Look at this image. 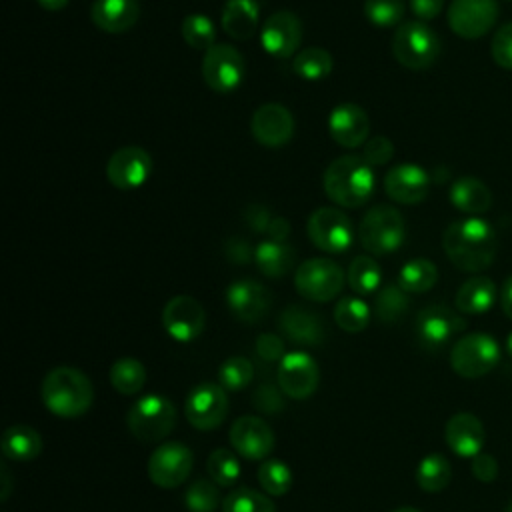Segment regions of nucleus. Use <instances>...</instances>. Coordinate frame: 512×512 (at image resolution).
Wrapping results in <instances>:
<instances>
[{
    "mask_svg": "<svg viewBox=\"0 0 512 512\" xmlns=\"http://www.w3.org/2000/svg\"><path fill=\"white\" fill-rule=\"evenodd\" d=\"M410 308L408 292H404L398 284H384L376 292L374 298V314L382 324L398 322Z\"/></svg>",
    "mask_w": 512,
    "mask_h": 512,
    "instance_id": "72a5a7b5",
    "label": "nucleus"
},
{
    "mask_svg": "<svg viewBox=\"0 0 512 512\" xmlns=\"http://www.w3.org/2000/svg\"><path fill=\"white\" fill-rule=\"evenodd\" d=\"M228 436L232 448L248 460H264L274 448L272 428L262 418L252 414L236 418Z\"/></svg>",
    "mask_w": 512,
    "mask_h": 512,
    "instance_id": "aec40b11",
    "label": "nucleus"
},
{
    "mask_svg": "<svg viewBox=\"0 0 512 512\" xmlns=\"http://www.w3.org/2000/svg\"><path fill=\"white\" fill-rule=\"evenodd\" d=\"M254 140L266 148H280L290 142L294 134V116L280 102H266L258 106L250 120Z\"/></svg>",
    "mask_w": 512,
    "mask_h": 512,
    "instance_id": "6ab92c4d",
    "label": "nucleus"
},
{
    "mask_svg": "<svg viewBox=\"0 0 512 512\" xmlns=\"http://www.w3.org/2000/svg\"><path fill=\"white\" fill-rule=\"evenodd\" d=\"M504 512H512V500L506 504V510Z\"/></svg>",
    "mask_w": 512,
    "mask_h": 512,
    "instance_id": "e2e57ef3",
    "label": "nucleus"
},
{
    "mask_svg": "<svg viewBox=\"0 0 512 512\" xmlns=\"http://www.w3.org/2000/svg\"><path fill=\"white\" fill-rule=\"evenodd\" d=\"M184 504L188 512H216L220 504L218 484L206 478H196L184 494Z\"/></svg>",
    "mask_w": 512,
    "mask_h": 512,
    "instance_id": "c03bdc74",
    "label": "nucleus"
},
{
    "mask_svg": "<svg viewBox=\"0 0 512 512\" xmlns=\"http://www.w3.org/2000/svg\"><path fill=\"white\" fill-rule=\"evenodd\" d=\"M290 234V222L282 216H274L268 230H266V236L270 240H276V242H284L286 236Z\"/></svg>",
    "mask_w": 512,
    "mask_h": 512,
    "instance_id": "6e6d98bb",
    "label": "nucleus"
},
{
    "mask_svg": "<svg viewBox=\"0 0 512 512\" xmlns=\"http://www.w3.org/2000/svg\"><path fill=\"white\" fill-rule=\"evenodd\" d=\"M506 352L512 356V332H510V336L506 338Z\"/></svg>",
    "mask_w": 512,
    "mask_h": 512,
    "instance_id": "680f3d73",
    "label": "nucleus"
},
{
    "mask_svg": "<svg viewBox=\"0 0 512 512\" xmlns=\"http://www.w3.org/2000/svg\"><path fill=\"white\" fill-rule=\"evenodd\" d=\"M466 328V320L444 304H430L416 316V336L424 348H442L454 334Z\"/></svg>",
    "mask_w": 512,
    "mask_h": 512,
    "instance_id": "f3484780",
    "label": "nucleus"
},
{
    "mask_svg": "<svg viewBox=\"0 0 512 512\" xmlns=\"http://www.w3.org/2000/svg\"><path fill=\"white\" fill-rule=\"evenodd\" d=\"M410 10L414 16H418L422 22L436 18L442 12L444 0H408Z\"/></svg>",
    "mask_w": 512,
    "mask_h": 512,
    "instance_id": "603ef678",
    "label": "nucleus"
},
{
    "mask_svg": "<svg viewBox=\"0 0 512 512\" xmlns=\"http://www.w3.org/2000/svg\"><path fill=\"white\" fill-rule=\"evenodd\" d=\"M162 326L172 340L192 342L206 326V312L196 298L180 294L166 302L162 310Z\"/></svg>",
    "mask_w": 512,
    "mask_h": 512,
    "instance_id": "2eb2a0df",
    "label": "nucleus"
},
{
    "mask_svg": "<svg viewBox=\"0 0 512 512\" xmlns=\"http://www.w3.org/2000/svg\"><path fill=\"white\" fill-rule=\"evenodd\" d=\"M346 282L358 296H368L380 290L382 284V270L374 258L360 254L352 258L346 270Z\"/></svg>",
    "mask_w": 512,
    "mask_h": 512,
    "instance_id": "2f4dec72",
    "label": "nucleus"
},
{
    "mask_svg": "<svg viewBox=\"0 0 512 512\" xmlns=\"http://www.w3.org/2000/svg\"><path fill=\"white\" fill-rule=\"evenodd\" d=\"M222 512H276V506L266 494L240 486L224 498Z\"/></svg>",
    "mask_w": 512,
    "mask_h": 512,
    "instance_id": "79ce46f5",
    "label": "nucleus"
},
{
    "mask_svg": "<svg viewBox=\"0 0 512 512\" xmlns=\"http://www.w3.org/2000/svg\"><path fill=\"white\" fill-rule=\"evenodd\" d=\"M510 2H512V0H510Z\"/></svg>",
    "mask_w": 512,
    "mask_h": 512,
    "instance_id": "0e129e2a",
    "label": "nucleus"
},
{
    "mask_svg": "<svg viewBox=\"0 0 512 512\" xmlns=\"http://www.w3.org/2000/svg\"><path fill=\"white\" fill-rule=\"evenodd\" d=\"M328 132L342 148L364 146L370 134L368 114L354 102H342L328 116Z\"/></svg>",
    "mask_w": 512,
    "mask_h": 512,
    "instance_id": "5701e85b",
    "label": "nucleus"
},
{
    "mask_svg": "<svg viewBox=\"0 0 512 512\" xmlns=\"http://www.w3.org/2000/svg\"><path fill=\"white\" fill-rule=\"evenodd\" d=\"M438 280V268L432 260L414 258L408 260L398 272V286L408 294L428 292Z\"/></svg>",
    "mask_w": 512,
    "mask_h": 512,
    "instance_id": "473e14b6",
    "label": "nucleus"
},
{
    "mask_svg": "<svg viewBox=\"0 0 512 512\" xmlns=\"http://www.w3.org/2000/svg\"><path fill=\"white\" fill-rule=\"evenodd\" d=\"M346 276L330 258H310L296 268L294 286L310 302H330L344 288Z\"/></svg>",
    "mask_w": 512,
    "mask_h": 512,
    "instance_id": "6e6552de",
    "label": "nucleus"
},
{
    "mask_svg": "<svg viewBox=\"0 0 512 512\" xmlns=\"http://www.w3.org/2000/svg\"><path fill=\"white\" fill-rule=\"evenodd\" d=\"M202 78L206 86L214 92H232L236 90L246 72V64L242 54L230 44H214L204 52L202 58Z\"/></svg>",
    "mask_w": 512,
    "mask_h": 512,
    "instance_id": "9d476101",
    "label": "nucleus"
},
{
    "mask_svg": "<svg viewBox=\"0 0 512 512\" xmlns=\"http://www.w3.org/2000/svg\"><path fill=\"white\" fill-rule=\"evenodd\" d=\"M2 454L14 462H30L42 452V436L26 424H12L2 432Z\"/></svg>",
    "mask_w": 512,
    "mask_h": 512,
    "instance_id": "c85d7f7f",
    "label": "nucleus"
},
{
    "mask_svg": "<svg viewBox=\"0 0 512 512\" xmlns=\"http://www.w3.org/2000/svg\"><path fill=\"white\" fill-rule=\"evenodd\" d=\"M452 466L442 454H428L416 468V484L424 492H440L450 484Z\"/></svg>",
    "mask_w": 512,
    "mask_h": 512,
    "instance_id": "e433bc0d",
    "label": "nucleus"
},
{
    "mask_svg": "<svg viewBox=\"0 0 512 512\" xmlns=\"http://www.w3.org/2000/svg\"><path fill=\"white\" fill-rule=\"evenodd\" d=\"M490 52L500 68L512 70V22H506L496 30L490 42Z\"/></svg>",
    "mask_w": 512,
    "mask_h": 512,
    "instance_id": "49530a36",
    "label": "nucleus"
},
{
    "mask_svg": "<svg viewBox=\"0 0 512 512\" xmlns=\"http://www.w3.org/2000/svg\"><path fill=\"white\" fill-rule=\"evenodd\" d=\"M472 474L476 480L480 482H494L498 476V462L492 454L480 452L472 458Z\"/></svg>",
    "mask_w": 512,
    "mask_h": 512,
    "instance_id": "8fccbe9b",
    "label": "nucleus"
},
{
    "mask_svg": "<svg viewBox=\"0 0 512 512\" xmlns=\"http://www.w3.org/2000/svg\"><path fill=\"white\" fill-rule=\"evenodd\" d=\"M254 350L258 354L260 360L264 362H278L286 356L284 352V340L276 334H270V332H264L256 338L254 342Z\"/></svg>",
    "mask_w": 512,
    "mask_h": 512,
    "instance_id": "09e8293b",
    "label": "nucleus"
},
{
    "mask_svg": "<svg viewBox=\"0 0 512 512\" xmlns=\"http://www.w3.org/2000/svg\"><path fill=\"white\" fill-rule=\"evenodd\" d=\"M276 380L280 390L288 398L304 400L310 394H314V390L318 388L320 368L310 354L302 350H294L280 360Z\"/></svg>",
    "mask_w": 512,
    "mask_h": 512,
    "instance_id": "ddd939ff",
    "label": "nucleus"
},
{
    "mask_svg": "<svg viewBox=\"0 0 512 512\" xmlns=\"http://www.w3.org/2000/svg\"><path fill=\"white\" fill-rule=\"evenodd\" d=\"M110 384L120 394H136L146 384V368L136 358H120L110 366Z\"/></svg>",
    "mask_w": 512,
    "mask_h": 512,
    "instance_id": "f704fd0d",
    "label": "nucleus"
},
{
    "mask_svg": "<svg viewBox=\"0 0 512 512\" xmlns=\"http://www.w3.org/2000/svg\"><path fill=\"white\" fill-rule=\"evenodd\" d=\"M450 202L460 212L478 216L492 206V192L482 180L462 176L450 186Z\"/></svg>",
    "mask_w": 512,
    "mask_h": 512,
    "instance_id": "cd10ccee",
    "label": "nucleus"
},
{
    "mask_svg": "<svg viewBox=\"0 0 512 512\" xmlns=\"http://www.w3.org/2000/svg\"><path fill=\"white\" fill-rule=\"evenodd\" d=\"M226 254H228V258L234 256L232 262L246 264V262L250 260V248H248V244H246L244 240H240V238H232V240L226 242Z\"/></svg>",
    "mask_w": 512,
    "mask_h": 512,
    "instance_id": "5fc2aeb1",
    "label": "nucleus"
},
{
    "mask_svg": "<svg viewBox=\"0 0 512 512\" xmlns=\"http://www.w3.org/2000/svg\"><path fill=\"white\" fill-rule=\"evenodd\" d=\"M194 466L192 450L182 442H164L148 458V476L160 488H176L188 480Z\"/></svg>",
    "mask_w": 512,
    "mask_h": 512,
    "instance_id": "f8f14e48",
    "label": "nucleus"
},
{
    "mask_svg": "<svg viewBox=\"0 0 512 512\" xmlns=\"http://www.w3.org/2000/svg\"><path fill=\"white\" fill-rule=\"evenodd\" d=\"M254 404L262 412H276V410L282 408V398H280V394L272 386H260L254 392Z\"/></svg>",
    "mask_w": 512,
    "mask_h": 512,
    "instance_id": "3c124183",
    "label": "nucleus"
},
{
    "mask_svg": "<svg viewBox=\"0 0 512 512\" xmlns=\"http://www.w3.org/2000/svg\"><path fill=\"white\" fill-rule=\"evenodd\" d=\"M226 304L234 318L252 324L266 316L272 296L264 284L252 278H242L226 288Z\"/></svg>",
    "mask_w": 512,
    "mask_h": 512,
    "instance_id": "412c9836",
    "label": "nucleus"
},
{
    "mask_svg": "<svg viewBox=\"0 0 512 512\" xmlns=\"http://www.w3.org/2000/svg\"><path fill=\"white\" fill-rule=\"evenodd\" d=\"M258 482L268 496H284L292 486V470L278 458H268L258 466Z\"/></svg>",
    "mask_w": 512,
    "mask_h": 512,
    "instance_id": "a19ab883",
    "label": "nucleus"
},
{
    "mask_svg": "<svg viewBox=\"0 0 512 512\" xmlns=\"http://www.w3.org/2000/svg\"><path fill=\"white\" fill-rule=\"evenodd\" d=\"M260 20V6L256 0H226L220 24L234 40H248L256 34Z\"/></svg>",
    "mask_w": 512,
    "mask_h": 512,
    "instance_id": "bb28decb",
    "label": "nucleus"
},
{
    "mask_svg": "<svg viewBox=\"0 0 512 512\" xmlns=\"http://www.w3.org/2000/svg\"><path fill=\"white\" fill-rule=\"evenodd\" d=\"M496 18V0H452L448 8V24L452 32L464 40H476L488 34Z\"/></svg>",
    "mask_w": 512,
    "mask_h": 512,
    "instance_id": "4468645a",
    "label": "nucleus"
},
{
    "mask_svg": "<svg viewBox=\"0 0 512 512\" xmlns=\"http://www.w3.org/2000/svg\"><path fill=\"white\" fill-rule=\"evenodd\" d=\"M254 262L264 276L282 278L292 270L296 262V252L286 242L266 238L254 248Z\"/></svg>",
    "mask_w": 512,
    "mask_h": 512,
    "instance_id": "c756f323",
    "label": "nucleus"
},
{
    "mask_svg": "<svg viewBox=\"0 0 512 512\" xmlns=\"http://www.w3.org/2000/svg\"><path fill=\"white\" fill-rule=\"evenodd\" d=\"M392 54L408 70H426L440 56V38L426 22L408 20L394 30Z\"/></svg>",
    "mask_w": 512,
    "mask_h": 512,
    "instance_id": "39448f33",
    "label": "nucleus"
},
{
    "mask_svg": "<svg viewBox=\"0 0 512 512\" xmlns=\"http://www.w3.org/2000/svg\"><path fill=\"white\" fill-rule=\"evenodd\" d=\"M274 216H270L268 210H264L262 206H250V210L246 212V222L250 224V228H254L256 232L266 234L270 222Z\"/></svg>",
    "mask_w": 512,
    "mask_h": 512,
    "instance_id": "864d4df0",
    "label": "nucleus"
},
{
    "mask_svg": "<svg viewBox=\"0 0 512 512\" xmlns=\"http://www.w3.org/2000/svg\"><path fill=\"white\" fill-rule=\"evenodd\" d=\"M500 304H502L504 314L512 320V274L506 278V282H504V286H502V292H500Z\"/></svg>",
    "mask_w": 512,
    "mask_h": 512,
    "instance_id": "4d7b16f0",
    "label": "nucleus"
},
{
    "mask_svg": "<svg viewBox=\"0 0 512 512\" xmlns=\"http://www.w3.org/2000/svg\"><path fill=\"white\" fill-rule=\"evenodd\" d=\"M392 512H422V510L412 508V506H400V508H396V510H392Z\"/></svg>",
    "mask_w": 512,
    "mask_h": 512,
    "instance_id": "052dcab7",
    "label": "nucleus"
},
{
    "mask_svg": "<svg viewBox=\"0 0 512 512\" xmlns=\"http://www.w3.org/2000/svg\"><path fill=\"white\" fill-rule=\"evenodd\" d=\"M500 362L498 342L484 332H472L456 340L450 352V366L462 378H480Z\"/></svg>",
    "mask_w": 512,
    "mask_h": 512,
    "instance_id": "0eeeda50",
    "label": "nucleus"
},
{
    "mask_svg": "<svg viewBox=\"0 0 512 512\" xmlns=\"http://www.w3.org/2000/svg\"><path fill=\"white\" fill-rule=\"evenodd\" d=\"M430 176L418 164H396L384 174V192L398 204H418L428 196Z\"/></svg>",
    "mask_w": 512,
    "mask_h": 512,
    "instance_id": "4be33fe9",
    "label": "nucleus"
},
{
    "mask_svg": "<svg viewBox=\"0 0 512 512\" xmlns=\"http://www.w3.org/2000/svg\"><path fill=\"white\" fill-rule=\"evenodd\" d=\"M372 166L354 154L338 156L328 164L322 176L326 196L342 208H360L374 192Z\"/></svg>",
    "mask_w": 512,
    "mask_h": 512,
    "instance_id": "f03ea898",
    "label": "nucleus"
},
{
    "mask_svg": "<svg viewBox=\"0 0 512 512\" xmlns=\"http://www.w3.org/2000/svg\"><path fill=\"white\" fill-rule=\"evenodd\" d=\"M44 406L58 418H78L88 412L94 400L90 378L72 366L52 368L40 388Z\"/></svg>",
    "mask_w": 512,
    "mask_h": 512,
    "instance_id": "7ed1b4c3",
    "label": "nucleus"
},
{
    "mask_svg": "<svg viewBox=\"0 0 512 512\" xmlns=\"http://www.w3.org/2000/svg\"><path fill=\"white\" fill-rule=\"evenodd\" d=\"M334 320L344 332H362L370 322V308L360 296H342L334 306Z\"/></svg>",
    "mask_w": 512,
    "mask_h": 512,
    "instance_id": "4c0bfd02",
    "label": "nucleus"
},
{
    "mask_svg": "<svg viewBox=\"0 0 512 512\" xmlns=\"http://www.w3.org/2000/svg\"><path fill=\"white\" fill-rule=\"evenodd\" d=\"M280 332L302 346H318L324 342L326 330L322 318L304 306H286L278 316Z\"/></svg>",
    "mask_w": 512,
    "mask_h": 512,
    "instance_id": "b1692460",
    "label": "nucleus"
},
{
    "mask_svg": "<svg viewBox=\"0 0 512 512\" xmlns=\"http://www.w3.org/2000/svg\"><path fill=\"white\" fill-rule=\"evenodd\" d=\"M442 248L448 260L462 272L486 270L498 250V240L492 224L470 216L452 222L442 234Z\"/></svg>",
    "mask_w": 512,
    "mask_h": 512,
    "instance_id": "f257e3e1",
    "label": "nucleus"
},
{
    "mask_svg": "<svg viewBox=\"0 0 512 512\" xmlns=\"http://www.w3.org/2000/svg\"><path fill=\"white\" fill-rule=\"evenodd\" d=\"M496 286L486 276L468 278L456 292V308L464 314H484L494 306Z\"/></svg>",
    "mask_w": 512,
    "mask_h": 512,
    "instance_id": "7c9ffc66",
    "label": "nucleus"
},
{
    "mask_svg": "<svg viewBox=\"0 0 512 512\" xmlns=\"http://www.w3.org/2000/svg\"><path fill=\"white\" fill-rule=\"evenodd\" d=\"M392 156H394V144L390 142L388 136H372L366 140L362 158L370 166H384L392 160Z\"/></svg>",
    "mask_w": 512,
    "mask_h": 512,
    "instance_id": "de8ad7c7",
    "label": "nucleus"
},
{
    "mask_svg": "<svg viewBox=\"0 0 512 512\" xmlns=\"http://www.w3.org/2000/svg\"><path fill=\"white\" fill-rule=\"evenodd\" d=\"M254 378V364L244 356H230L218 368V384L224 390H244Z\"/></svg>",
    "mask_w": 512,
    "mask_h": 512,
    "instance_id": "37998d69",
    "label": "nucleus"
},
{
    "mask_svg": "<svg viewBox=\"0 0 512 512\" xmlns=\"http://www.w3.org/2000/svg\"><path fill=\"white\" fill-rule=\"evenodd\" d=\"M404 0H364V16L378 28L400 26Z\"/></svg>",
    "mask_w": 512,
    "mask_h": 512,
    "instance_id": "a18cd8bd",
    "label": "nucleus"
},
{
    "mask_svg": "<svg viewBox=\"0 0 512 512\" xmlns=\"http://www.w3.org/2000/svg\"><path fill=\"white\" fill-rule=\"evenodd\" d=\"M180 32H182V38L188 46H192L194 50H208L212 48L216 42V28H214V22L206 16V14H200V12H194V14H188L184 20H182V26H180Z\"/></svg>",
    "mask_w": 512,
    "mask_h": 512,
    "instance_id": "ea45409f",
    "label": "nucleus"
},
{
    "mask_svg": "<svg viewBox=\"0 0 512 512\" xmlns=\"http://www.w3.org/2000/svg\"><path fill=\"white\" fill-rule=\"evenodd\" d=\"M206 472L214 484L224 486V488L234 486L242 474L236 454L226 448H216L210 452V456L206 460Z\"/></svg>",
    "mask_w": 512,
    "mask_h": 512,
    "instance_id": "58836bf2",
    "label": "nucleus"
},
{
    "mask_svg": "<svg viewBox=\"0 0 512 512\" xmlns=\"http://www.w3.org/2000/svg\"><path fill=\"white\" fill-rule=\"evenodd\" d=\"M306 232L310 242L328 254L346 252L354 242V226L338 208H316L308 216Z\"/></svg>",
    "mask_w": 512,
    "mask_h": 512,
    "instance_id": "1a4fd4ad",
    "label": "nucleus"
},
{
    "mask_svg": "<svg viewBox=\"0 0 512 512\" xmlns=\"http://www.w3.org/2000/svg\"><path fill=\"white\" fill-rule=\"evenodd\" d=\"M334 60L328 50L320 46H308L300 50L292 60V70L304 80H322L332 72Z\"/></svg>",
    "mask_w": 512,
    "mask_h": 512,
    "instance_id": "c9c22d12",
    "label": "nucleus"
},
{
    "mask_svg": "<svg viewBox=\"0 0 512 512\" xmlns=\"http://www.w3.org/2000/svg\"><path fill=\"white\" fill-rule=\"evenodd\" d=\"M140 18L138 0H94L90 20L96 28L108 34L128 32Z\"/></svg>",
    "mask_w": 512,
    "mask_h": 512,
    "instance_id": "a878e982",
    "label": "nucleus"
},
{
    "mask_svg": "<svg viewBox=\"0 0 512 512\" xmlns=\"http://www.w3.org/2000/svg\"><path fill=\"white\" fill-rule=\"evenodd\" d=\"M406 238V224L390 204H376L368 208L358 226V240L372 256H386L396 252Z\"/></svg>",
    "mask_w": 512,
    "mask_h": 512,
    "instance_id": "20e7f679",
    "label": "nucleus"
},
{
    "mask_svg": "<svg viewBox=\"0 0 512 512\" xmlns=\"http://www.w3.org/2000/svg\"><path fill=\"white\" fill-rule=\"evenodd\" d=\"M2 482H4V490H2V500L8 498V486H10V476H8V470L2 468Z\"/></svg>",
    "mask_w": 512,
    "mask_h": 512,
    "instance_id": "bf43d9fd",
    "label": "nucleus"
},
{
    "mask_svg": "<svg viewBox=\"0 0 512 512\" xmlns=\"http://www.w3.org/2000/svg\"><path fill=\"white\" fill-rule=\"evenodd\" d=\"M126 424L140 442H158L176 426V406L168 396L144 394L128 408Z\"/></svg>",
    "mask_w": 512,
    "mask_h": 512,
    "instance_id": "423d86ee",
    "label": "nucleus"
},
{
    "mask_svg": "<svg viewBox=\"0 0 512 512\" xmlns=\"http://www.w3.org/2000/svg\"><path fill=\"white\" fill-rule=\"evenodd\" d=\"M152 172V158L140 146H122L106 162V178L118 190L140 188Z\"/></svg>",
    "mask_w": 512,
    "mask_h": 512,
    "instance_id": "dca6fc26",
    "label": "nucleus"
},
{
    "mask_svg": "<svg viewBox=\"0 0 512 512\" xmlns=\"http://www.w3.org/2000/svg\"><path fill=\"white\" fill-rule=\"evenodd\" d=\"M444 438L454 454L462 458H474L484 448L486 432L482 422L474 414L458 412L446 422Z\"/></svg>",
    "mask_w": 512,
    "mask_h": 512,
    "instance_id": "393cba45",
    "label": "nucleus"
},
{
    "mask_svg": "<svg viewBox=\"0 0 512 512\" xmlns=\"http://www.w3.org/2000/svg\"><path fill=\"white\" fill-rule=\"evenodd\" d=\"M184 414L196 430L218 428L228 414L226 390L218 382L196 384L186 398Z\"/></svg>",
    "mask_w": 512,
    "mask_h": 512,
    "instance_id": "9b49d317",
    "label": "nucleus"
},
{
    "mask_svg": "<svg viewBox=\"0 0 512 512\" xmlns=\"http://www.w3.org/2000/svg\"><path fill=\"white\" fill-rule=\"evenodd\" d=\"M302 40V22L290 10L272 12L260 28L262 48L274 58L296 56Z\"/></svg>",
    "mask_w": 512,
    "mask_h": 512,
    "instance_id": "a211bd4d",
    "label": "nucleus"
},
{
    "mask_svg": "<svg viewBox=\"0 0 512 512\" xmlns=\"http://www.w3.org/2000/svg\"><path fill=\"white\" fill-rule=\"evenodd\" d=\"M44 10L48 12H58V10H64L68 6L70 0H36Z\"/></svg>",
    "mask_w": 512,
    "mask_h": 512,
    "instance_id": "13d9d810",
    "label": "nucleus"
}]
</instances>
